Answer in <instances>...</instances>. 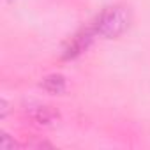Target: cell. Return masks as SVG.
<instances>
[{
    "label": "cell",
    "mask_w": 150,
    "mask_h": 150,
    "mask_svg": "<svg viewBox=\"0 0 150 150\" xmlns=\"http://www.w3.org/2000/svg\"><path fill=\"white\" fill-rule=\"evenodd\" d=\"M125 27H127V13L122 7H110L99 14V18L94 23L92 32L106 35V37H113V35L122 34Z\"/></svg>",
    "instance_id": "6da1fadb"
},
{
    "label": "cell",
    "mask_w": 150,
    "mask_h": 150,
    "mask_svg": "<svg viewBox=\"0 0 150 150\" xmlns=\"http://www.w3.org/2000/svg\"><path fill=\"white\" fill-rule=\"evenodd\" d=\"M30 117L37 124H51L55 122V118H58V113L50 106H37L30 111Z\"/></svg>",
    "instance_id": "7a4b0ae2"
},
{
    "label": "cell",
    "mask_w": 150,
    "mask_h": 150,
    "mask_svg": "<svg viewBox=\"0 0 150 150\" xmlns=\"http://www.w3.org/2000/svg\"><path fill=\"white\" fill-rule=\"evenodd\" d=\"M42 87H44V90H48L51 94H62L65 90V80L60 74H50V76L44 78Z\"/></svg>",
    "instance_id": "3957f363"
}]
</instances>
